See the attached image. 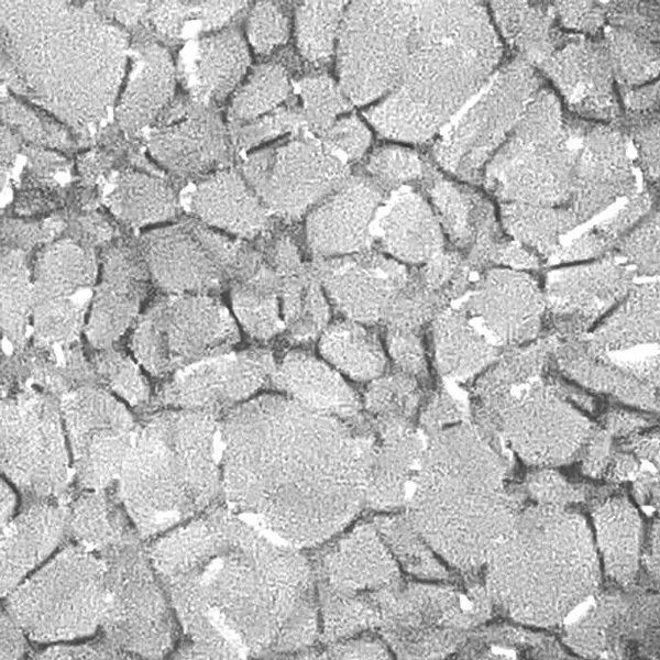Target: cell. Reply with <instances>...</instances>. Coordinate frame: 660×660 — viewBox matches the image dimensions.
Returning <instances> with one entry per match:
<instances>
[{
	"label": "cell",
	"mask_w": 660,
	"mask_h": 660,
	"mask_svg": "<svg viewBox=\"0 0 660 660\" xmlns=\"http://www.w3.org/2000/svg\"><path fill=\"white\" fill-rule=\"evenodd\" d=\"M218 508L161 535L148 554L186 636V658L289 651L317 631L312 572Z\"/></svg>",
	"instance_id": "6da1fadb"
},
{
	"label": "cell",
	"mask_w": 660,
	"mask_h": 660,
	"mask_svg": "<svg viewBox=\"0 0 660 660\" xmlns=\"http://www.w3.org/2000/svg\"><path fill=\"white\" fill-rule=\"evenodd\" d=\"M221 488L295 547L341 531L366 499L373 443L345 420L288 396L262 395L223 414Z\"/></svg>",
	"instance_id": "7a4b0ae2"
},
{
	"label": "cell",
	"mask_w": 660,
	"mask_h": 660,
	"mask_svg": "<svg viewBox=\"0 0 660 660\" xmlns=\"http://www.w3.org/2000/svg\"><path fill=\"white\" fill-rule=\"evenodd\" d=\"M1 21L14 76L36 102L77 130L107 117L128 56L119 28L66 2L6 1Z\"/></svg>",
	"instance_id": "3957f363"
},
{
	"label": "cell",
	"mask_w": 660,
	"mask_h": 660,
	"mask_svg": "<svg viewBox=\"0 0 660 660\" xmlns=\"http://www.w3.org/2000/svg\"><path fill=\"white\" fill-rule=\"evenodd\" d=\"M217 415L163 408L138 421L133 446L114 484L140 537L187 522L221 488Z\"/></svg>",
	"instance_id": "277c9868"
},
{
	"label": "cell",
	"mask_w": 660,
	"mask_h": 660,
	"mask_svg": "<svg viewBox=\"0 0 660 660\" xmlns=\"http://www.w3.org/2000/svg\"><path fill=\"white\" fill-rule=\"evenodd\" d=\"M6 596L8 614L33 640L89 637L109 609L105 560L78 543L65 546Z\"/></svg>",
	"instance_id": "5b68a950"
},
{
	"label": "cell",
	"mask_w": 660,
	"mask_h": 660,
	"mask_svg": "<svg viewBox=\"0 0 660 660\" xmlns=\"http://www.w3.org/2000/svg\"><path fill=\"white\" fill-rule=\"evenodd\" d=\"M232 311L216 295L160 293L130 330L129 350L145 373L168 380L240 341Z\"/></svg>",
	"instance_id": "8992f818"
},
{
	"label": "cell",
	"mask_w": 660,
	"mask_h": 660,
	"mask_svg": "<svg viewBox=\"0 0 660 660\" xmlns=\"http://www.w3.org/2000/svg\"><path fill=\"white\" fill-rule=\"evenodd\" d=\"M129 537L101 551L109 609L107 642L128 656L164 657L175 642L174 609L148 552Z\"/></svg>",
	"instance_id": "52a82bcc"
},
{
	"label": "cell",
	"mask_w": 660,
	"mask_h": 660,
	"mask_svg": "<svg viewBox=\"0 0 660 660\" xmlns=\"http://www.w3.org/2000/svg\"><path fill=\"white\" fill-rule=\"evenodd\" d=\"M139 248L162 293L216 295L246 277L260 253L200 221L156 228Z\"/></svg>",
	"instance_id": "ba28073f"
},
{
	"label": "cell",
	"mask_w": 660,
	"mask_h": 660,
	"mask_svg": "<svg viewBox=\"0 0 660 660\" xmlns=\"http://www.w3.org/2000/svg\"><path fill=\"white\" fill-rule=\"evenodd\" d=\"M414 8L398 1H356L338 34L340 87L356 105L392 91L409 57Z\"/></svg>",
	"instance_id": "9c48e42d"
},
{
	"label": "cell",
	"mask_w": 660,
	"mask_h": 660,
	"mask_svg": "<svg viewBox=\"0 0 660 660\" xmlns=\"http://www.w3.org/2000/svg\"><path fill=\"white\" fill-rule=\"evenodd\" d=\"M70 451L59 400L23 389L1 402V469L29 498H58L67 481Z\"/></svg>",
	"instance_id": "30bf717a"
},
{
	"label": "cell",
	"mask_w": 660,
	"mask_h": 660,
	"mask_svg": "<svg viewBox=\"0 0 660 660\" xmlns=\"http://www.w3.org/2000/svg\"><path fill=\"white\" fill-rule=\"evenodd\" d=\"M474 415L534 460H562L592 435L590 422L543 378L513 392L474 397Z\"/></svg>",
	"instance_id": "8fae6325"
},
{
	"label": "cell",
	"mask_w": 660,
	"mask_h": 660,
	"mask_svg": "<svg viewBox=\"0 0 660 660\" xmlns=\"http://www.w3.org/2000/svg\"><path fill=\"white\" fill-rule=\"evenodd\" d=\"M344 161L310 135L246 156L242 176L271 215L298 219L346 178Z\"/></svg>",
	"instance_id": "7c38bea8"
},
{
	"label": "cell",
	"mask_w": 660,
	"mask_h": 660,
	"mask_svg": "<svg viewBox=\"0 0 660 660\" xmlns=\"http://www.w3.org/2000/svg\"><path fill=\"white\" fill-rule=\"evenodd\" d=\"M59 406L77 482L86 491L110 487L135 438L128 405L103 387L82 385L65 392Z\"/></svg>",
	"instance_id": "4fadbf2b"
},
{
	"label": "cell",
	"mask_w": 660,
	"mask_h": 660,
	"mask_svg": "<svg viewBox=\"0 0 660 660\" xmlns=\"http://www.w3.org/2000/svg\"><path fill=\"white\" fill-rule=\"evenodd\" d=\"M275 362L262 349L229 351L178 372L157 393L163 408L226 413L260 392L272 380Z\"/></svg>",
	"instance_id": "5bb4252c"
},
{
	"label": "cell",
	"mask_w": 660,
	"mask_h": 660,
	"mask_svg": "<svg viewBox=\"0 0 660 660\" xmlns=\"http://www.w3.org/2000/svg\"><path fill=\"white\" fill-rule=\"evenodd\" d=\"M635 272L617 256L548 274L544 316L557 339L584 333L634 286Z\"/></svg>",
	"instance_id": "9a60e30c"
},
{
	"label": "cell",
	"mask_w": 660,
	"mask_h": 660,
	"mask_svg": "<svg viewBox=\"0 0 660 660\" xmlns=\"http://www.w3.org/2000/svg\"><path fill=\"white\" fill-rule=\"evenodd\" d=\"M312 270L331 304L366 326L386 321L410 273L400 262L367 251L318 257Z\"/></svg>",
	"instance_id": "2e32d148"
},
{
	"label": "cell",
	"mask_w": 660,
	"mask_h": 660,
	"mask_svg": "<svg viewBox=\"0 0 660 660\" xmlns=\"http://www.w3.org/2000/svg\"><path fill=\"white\" fill-rule=\"evenodd\" d=\"M154 287L139 244L118 242L100 254L85 337L94 349L116 345L131 330Z\"/></svg>",
	"instance_id": "e0dca14e"
},
{
	"label": "cell",
	"mask_w": 660,
	"mask_h": 660,
	"mask_svg": "<svg viewBox=\"0 0 660 660\" xmlns=\"http://www.w3.org/2000/svg\"><path fill=\"white\" fill-rule=\"evenodd\" d=\"M459 306L499 349L535 339L544 317L543 292L528 274L492 268L471 286Z\"/></svg>",
	"instance_id": "ac0fdd59"
},
{
	"label": "cell",
	"mask_w": 660,
	"mask_h": 660,
	"mask_svg": "<svg viewBox=\"0 0 660 660\" xmlns=\"http://www.w3.org/2000/svg\"><path fill=\"white\" fill-rule=\"evenodd\" d=\"M382 199L371 179L348 177L307 218L306 240L314 254L336 257L367 251Z\"/></svg>",
	"instance_id": "d6986e66"
},
{
	"label": "cell",
	"mask_w": 660,
	"mask_h": 660,
	"mask_svg": "<svg viewBox=\"0 0 660 660\" xmlns=\"http://www.w3.org/2000/svg\"><path fill=\"white\" fill-rule=\"evenodd\" d=\"M69 507L58 498H29L2 526L1 592L7 595L58 547L68 531Z\"/></svg>",
	"instance_id": "ffe728a7"
},
{
	"label": "cell",
	"mask_w": 660,
	"mask_h": 660,
	"mask_svg": "<svg viewBox=\"0 0 660 660\" xmlns=\"http://www.w3.org/2000/svg\"><path fill=\"white\" fill-rule=\"evenodd\" d=\"M179 59L183 81L202 106L226 99L251 64L248 45L235 29L219 30L188 43Z\"/></svg>",
	"instance_id": "44dd1931"
},
{
	"label": "cell",
	"mask_w": 660,
	"mask_h": 660,
	"mask_svg": "<svg viewBox=\"0 0 660 660\" xmlns=\"http://www.w3.org/2000/svg\"><path fill=\"white\" fill-rule=\"evenodd\" d=\"M372 237L389 257L400 263L424 264L443 251L436 216L410 188L394 191L378 208Z\"/></svg>",
	"instance_id": "7402d4cb"
},
{
	"label": "cell",
	"mask_w": 660,
	"mask_h": 660,
	"mask_svg": "<svg viewBox=\"0 0 660 660\" xmlns=\"http://www.w3.org/2000/svg\"><path fill=\"white\" fill-rule=\"evenodd\" d=\"M189 210L198 221L238 239H254L270 226V211L242 175L216 170L190 193Z\"/></svg>",
	"instance_id": "603a6c76"
},
{
	"label": "cell",
	"mask_w": 660,
	"mask_h": 660,
	"mask_svg": "<svg viewBox=\"0 0 660 660\" xmlns=\"http://www.w3.org/2000/svg\"><path fill=\"white\" fill-rule=\"evenodd\" d=\"M148 147L158 163L182 174H204L222 166L229 156L224 124L210 110L193 111L157 128Z\"/></svg>",
	"instance_id": "cb8c5ba5"
},
{
	"label": "cell",
	"mask_w": 660,
	"mask_h": 660,
	"mask_svg": "<svg viewBox=\"0 0 660 660\" xmlns=\"http://www.w3.org/2000/svg\"><path fill=\"white\" fill-rule=\"evenodd\" d=\"M271 382L300 405L345 421L356 417L362 406L339 371L307 352L287 353L275 366Z\"/></svg>",
	"instance_id": "d4e9b609"
},
{
	"label": "cell",
	"mask_w": 660,
	"mask_h": 660,
	"mask_svg": "<svg viewBox=\"0 0 660 660\" xmlns=\"http://www.w3.org/2000/svg\"><path fill=\"white\" fill-rule=\"evenodd\" d=\"M552 358L563 374L590 391L644 409H658L657 388L638 380L584 337L559 340Z\"/></svg>",
	"instance_id": "484cf974"
},
{
	"label": "cell",
	"mask_w": 660,
	"mask_h": 660,
	"mask_svg": "<svg viewBox=\"0 0 660 660\" xmlns=\"http://www.w3.org/2000/svg\"><path fill=\"white\" fill-rule=\"evenodd\" d=\"M174 87L175 67L168 52L156 45L143 48L120 97L117 110L120 125L135 130L151 123L168 105Z\"/></svg>",
	"instance_id": "4316f807"
},
{
	"label": "cell",
	"mask_w": 660,
	"mask_h": 660,
	"mask_svg": "<svg viewBox=\"0 0 660 660\" xmlns=\"http://www.w3.org/2000/svg\"><path fill=\"white\" fill-rule=\"evenodd\" d=\"M433 341L438 371L449 380L479 375L499 355V348L460 307L449 306L433 319Z\"/></svg>",
	"instance_id": "83f0119b"
},
{
	"label": "cell",
	"mask_w": 660,
	"mask_h": 660,
	"mask_svg": "<svg viewBox=\"0 0 660 660\" xmlns=\"http://www.w3.org/2000/svg\"><path fill=\"white\" fill-rule=\"evenodd\" d=\"M31 268L34 301L74 297L92 292L99 275V260L84 244L63 239L41 248Z\"/></svg>",
	"instance_id": "f1b7e54d"
},
{
	"label": "cell",
	"mask_w": 660,
	"mask_h": 660,
	"mask_svg": "<svg viewBox=\"0 0 660 660\" xmlns=\"http://www.w3.org/2000/svg\"><path fill=\"white\" fill-rule=\"evenodd\" d=\"M586 339L605 352L659 340V284L632 286L618 308Z\"/></svg>",
	"instance_id": "f546056e"
},
{
	"label": "cell",
	"mask_w": 660,
	"mask_h": 660,
	"mask_svg": "<svg viewBox=\"0 0 660 660\" xmlns=\"http://www.w3.org/2000/svg\"><path fill=\"white\" fill-rule=\"evenodd\" d=\"M319 351L337 371L358 382H372L384 374L386 354L378 336L366 324L337 320L319 337Z\"/></svg>",
	"instance_id": "4dcf8cb0"
},
{
	"label": "cell",
	"mask_w": 660,
	"mask_h": 660,
	"mask_svg": "<svg viewBox=\"0 0 660 660\" xmlns=\"http://www.w3.org/2000/svg\"><path fill=\"white\" fill-rule=\"evenodd\" d=\"M107 204L114 217L132 228L165 222L177 211L176 196L164 182L134 170L118 175Z\"/></svg>",
	"instance_id": "1f68e13d"
},
{
	"label": "cell",
	"mask_w": 660,
	"mask_h": 660,
	"mask_svg": "<svg viewBox=\"0 0 660 660\" xmlns=\"http://www.w3.org/2000/svg\"><path fill=\"white\" fill-rule=\"evenodd\" d=\"M231 308L237 322L254 339L268 340L284 330L278 280L265 265L231 287Z\"/></svg>",
	"instance_id": "d6a6232c"
},
{
	"label": "cell",
	"mask_w": 660,
	"mask_h": 660,
	"mask_svg": "<svg viewBox=\"0 0 660 660\" xmlns=\"http://www.w3.org/2000/svg\"><path fill=\"white\" fill-rule=\"evenodd\" d=\"M284 330L298 342L320 337L328 326L330 312L326 293L312 267L302 265L280 283Z\"/></svg>",
	"instance_id": "836d02e7"
},
{
	"label": "cell",
	"mask_w": 660,
	"mask_h": 660,
	"mask_svg": "<svg viewBox=\"0 0 660 660\" xmlns=\"http://www.w3.org/2000/svg\"><path fill=\"white\" fill-rule=\"evenodd\" d=\"M558 339L549 336L522 348H509L482 371L471 386L474 397L513 392L542 376Z\"/></svg>",
	"instance_id": "e575fe53"
},
{
	"label": "cell",
	"mask_w": 660,
	"mask_h": 660,
	"mask_svg": "<svg viewBox=\"0 0 660 660\" xmlns=\"http://www.w3.org/2000/svg\"><path fill=\"white\" fill-rule=\"evenodd\" d=\"M0 288L2 338L19 349L25 341L34 304L32 268L24 251L4 248Z\"/></svg>",
	"instance_id": "d590c367"
},
{
	"label": "cell",
	"mask_w": 660,
	"mask_h": 660,
	"mask_svg": "<svg viewBox=\"0 0 660 660\" xmlns=\"http://www.w3.org/2000/svg\"><path fill=\"white\" fill-rule=\"evenodd\" d=\"M245 7L242 1L175 2L152 6L148 13L157 30L169 37L218 31Z\"/></svg>",
	"instance_id": "8d00e7d4"
},
{
	"label": "cell",
	"mask_w": 660,
	"mask_h": 660,
	"mask_svg": "<svg viewBox=\"0 0 660 660\" xmlns=\"http://www.w3.org/2000/svg\"><path fill=\"white\" fill-rule=\"evenodd\" d=\"M92 297V296H91ZM91 297H61L34 301L31 326L40 348H68L85 331Z\"/></svg>",
	"instance_id": "74e56055"
},
{
	"label": "cell",
	"mask_w": 660,
	"mask_h": 660,
	"mask_svg": "<svg viewBox=\"0 0 660 660\" xmlns=\"http://www.w3.org/2000/svg\"><path fill=\"white\" fill-rule=\"evenodd\" d=\"M343 9L342 1H306L297 7L296 42L306 61L320 65L331 58Z\"/></svg>",
	"instance_id": "f35d334b"
},
{
	"label": "cell",
	"mask_w": 660,
	"mask_h": 660,
	"mask_svg": "<svg viewBox=\"0 0 660 660\" xmlns=\"http://www.w3.org/2000/svg\"><path fill=\"white\" fill-rule=\"evenodd\" d=\"M420 396L418 380L397 370L370 382L364 406L378 421L380 428L409 425L417 413Z\"/></svg>",
	"instance_id": "ab89813d"
},
{
	"label": "cell",
	"mask_w": 660,
	"mask_h": 660,
	"mask_svg": "<svg viewBox=\"0 0 660 660\" xmlns=\"http://www.w3.org/2000/svg\"><path fill=\"white\" fill-rule=\"evenodd\" d=\"M289 92L286 69L274 63L263 64L234 94L230 116L234 121L249 123L276 110Z\"/></svg>",
	"instance_id": "60d3db41"
},
{
	"label": "cell",
	"mask_w": 660,
	"mask_h": 660,
	"mask_svg": "<svg viewBox=\"0 0 660 660\" xmlns=\"http://www.w3.org/2000/svg\"><path fill=\"white\" fill-rule=\"evenodd\" d=\"M90 363L100 377L103 388L111 392L130 407L145 405L151 396V388L145 371L132 354L116 349H94Z\"/></svg>",
	"instance_id": "b9f144b4"
},
{
	"label": "cell",
	"mask_w": 660,
	"mask_h": 660,
	"mask_svg": "<svg viewBox=\"0 0 660 660\" xmlns=\"http://www.w3.org/2000/svg\"><path fill=\"white\" fill-rule=\"evenodd\" d=\"M298 86L302 100L301 112L309 132L319 136L351 108V101L340 85L327 75L305 77Z\"/></svg>",
	"instance_id": "7bdbcfd3"
},
{
	"label": "cell",
	"mask_w": 660,
	"mask_h": 660,
	"mask_svg": "<svg viewBox=\"0 0 660 660\" xmlns=\"http://www.w3.org/2000/svg\"><path fill=\"white\" fill-rule=\"evenodd\" d=\"M510 231L524 243L551 257L558 251L560 234L569 230L573 219L550 212L513 210L506 215Z\"/></svg>",
	"instance_id": "ee69618b"
},
{
	"label": "cell",
	"mask_w": 660,
	"mask_h": 660,
	"mask_svg": "<svg viewBox=\"0 0 660 660\" xmlns=\"http://www.w3.org/2000/svg\"><path fill=\"white\" fill-rule=\"evenodd\" d=\"M309 129L301 109L280 107L241 127L235 135V146L248 150L276 136L308 135Z\"/></svg>",
	"instance_id": "f6af8a7d"
},
{
	"label": "cell",
	"mask_w": 660,
	"mask_h": 660,
	"mask_svg": "<svg viewBox=\"0 0 660 660\" xmlns=\"http://www.w3.org/2000/svg\"><path fill=\"white\" fill-rule=\"evenodd\" d=\"M366 169L381 190L392 189L419 177L421 163L413 151L389 145L378 147L370 155Z\"/></svg>",
	"instance_id": "bcb514c9"
},
{
	"label": "cell",
	"mask_w": 660,
	"mask_h": 660,
	"mask_svg": "<svg viewBox=\"0 0 660 660\" xmlns=\"http://www.w3.org/2000/svg\"><path fill=\"white\" fill-rule=\"evenodd\" d=\"M248 37L258 54H268L285 44L289 36V19L285 9L272 1L257 2L248 19Z\"/></svg>",
	"instance_id": "7dc6e473"
},
{
	"label": "cell",
	"mask_w": 660,
	"mask_h": 660,
	"mask_svg": "<svg viewBox=\"0 0 660 660\" xmlns=\"http://www.w3.org/2000/svg\"><path fill=\"white\" fill-rule=\"evenodd\" d=\"M431 197L452 242L462 249L471 248L475 230L471 213L461 197L446 183L436 184L431 189Z\"/></svg>",
	"instance_id": "c3c4849f"
},
{
	"label": "cell",
	"mask_w": 660,
	"mask_h": 660,
	"mask_svg": "<svg viewBox=\"0 0 660 660\" xmlns=\"http://www.w3.org/2000/svg\"><path fill=\"white\" fill-rule=\"evenodd\" d=\"M418 331L388 328L386 346L397 370L419 381L428 375V364Z\"/></svg>",
	"instance_id": "681fc988"
},
{
	"label": "cell",
	"mask_w": 660,
	"mask_h": 660,
	"mask_svg": "<svg viewBox=\"0 0 660 660\" xmlns=\"http://www.w3.org/2000/svg\"><path fill=\"white\" fill-rule=\"evenodd\" d=\"M658 226L656 221L647 223L618 245L617 257L635 273L654 275L659 272Z\"/></svg>",
	"instance_id": "f907efd6"
},
{
	"label": "cell",
	"mask_w": 660,
	"mask_h": 660,
	"mask_svg": "<svg viewBox=\"0 0 660 660\" xmlns=\"http://www.w3.org/2000/svg\"><path fill=\"white\" fill-rule=\"evenodd\" d=\"M320 136L323 145L346 160L360 158L371 142L369 129L356 116L337 120Z\"/></svg>",
	"instance_id": "816d5d0a"
},
{
	"label": "cell",
	"mask_w": 660,
	"mask_h": 660,
	"mask_svg": "<svg viewBox=\"0 0 660 660\" xmlns=\"http://www.w3.org/2000/svg\"><path fill=\"white\" fill-rule=\"evenodd\" d=\"M465 409L449 391L440 388L435 392L427 403L422 415L421 425L425 429L435 432L462 419Z\"/></svg>",
	"instance_id": "f5cc1de1"
},
{
	"label": "cell",
	"mask_w": 660,
	"mask_h": 660,
	"mask_svg": "<svg viewBox=\"0 0 660 660\" xmlns=\"http://www.w3.org/2000/svg\"><path fill=\"white\" fill-rule=\"evenodd\" d=\"M23 631L7 613L1 614V659L19 658L26 648Z\"/></svg>",
	"instance_id": "db71d44e"
},
{
	"label": "cell",
	"mask_w": 660,
	"mask_h": 660,
	"mask_svg": "<svg viewBox=\"0 0 660 660\" xmlns=\"http://www.w3.org/2000/svg\"><path fill=\"white\" fill-rule=\"evenodd\" d=\"M494 263L503 264L516 271L539 266V261L535 254L515 243L499 244L494 256Z\"/></svg>",
	"instance_id": "11a10c76"
},
{
	"label": "cell",
	"mask_w": 660,
	"mask_h": 660,
	"mask_svg": "<svg viewBox=\"0 0 660 660\" xmlns=\"http://www.w3.org/2000/svg\"><path fill=\"white\" fill-rule=\"evenodd\" d=\"M619 363L641 382L658 389L659 358L658 355L619 361Z\"/></svg>",
	"instance_id": "9f6ffc18"
},
{
	"label": "cell",
	"mask_w": 660,
	"mask_h": 660,
	"mask_svg": "<svg viewBox=\"0 0 660 660\" xmlns=\"http://www.w3.org/2000/svg\"><path fill=\"white\" fill-rule=\"evenodd\" d=\"M606 420L607 428L615 433L627 432L646 424V420L638 415L623 410L610 411Z\"/></svg>",
	"instance_id": "6f0895ef"
},
{
	"label": "cell",
	"mask_w": 660,
	"mask_h": 660,
	"mask_svg": "<svg viewBox=\"0 0 660 660\" xmlns=\"http://www.w3.org/2000/svg\"><path fill=\"white\" fill-rule=\"evenodd\" d=\"M112 10V14L123 23H135L140 15L147 9V4L144 2H112L109 6Z\"/></svg>",
	"instance_id": "680465c9"
},
{
	"label": "cell",
	"mask_w": 660,
	"mask_h": 660,
	"mask_svg": "<svg viewBox=\"0 0 660 660\" xmlns=\"http://www.w3.org/2000/svg\"><path fill=\"white\" fill-rule=\"evenodd\" d=\"M14 514V495L7 483L1 481V526H4Z\"/></svg>",
	"instance_id": "91938a15"
}]
</instances>
